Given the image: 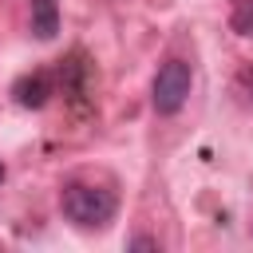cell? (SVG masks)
Segmentation results:
<instances>
[{
	"mask_svg": "<svg viewBox=\"0 0 253 253\" xmlns=\"http://www.w3.org/2000/svg\"><path fill=\"white\" fill-rule=\"evenodd\" d=\"M59 210L67 221H75L79 229H99L115 217V194L99 190V186H83V182H71L59 198Z\"/></svg>",
	"mask_w": 253,
	"mask_h": 253,
	"instance_id": "6da1fadb",
	"label": "cell"
},
{
	"mask_svg": "<svg viewBox=\"0 0 253 253\" xmlns=\"http://www.w3.org/2000/svg\"><path fill=\"white\" fill-rule=\"evenodd\" d=\"M59 91L71 99V103H83L87 91H91V63L83 51H71L63 63H59Z\"/></svg>",
	"mask_w": 253,
	"mask_h": 253,
	"instance_id": "3957f363",
	"label": "cell"
},
{
	"mask_svg": "<svg viewBox=\"0 0 253 253\" xmlns=\"http://www.w3.org/2000/svg\"><path fill=\"white\" fill-rule=\"evenodd\" d=\"M130 249H158V245H154L150 237H134V241H130Z\"/></svg>",
	"mask_w": 253,
	"mask_h": 253,
	"instance_id": "52a82bcc",
	"label": "cell"
},
{
	"mask_svg": "<svg viewBox=\"0 0 253 253\" xmlns=\"http://www.w3.org/2000/svg\"><path fill=\"white\" fill-rule=\"evenodd\" d=\"M190 87H194V71H190L186 59L162 63L158 75H154V95H150L154 111L158 115H178L186 107V99H190Z\"/></svg>",
	"mask_w": 253,
	"mask_h": 253,
	"instance_id": "7a4b0ae2",
	"label": "cell"
},
{
	"mask_svg": "<svg viewBox=\"0 0 253 253\" xmlns=\"http://www.w3.org/2000/svg\"><path fill=\"white\" fill-rule=\"evenodd\" d=\"M32 32L40 40H51L59 32V4L55 0H32Z\"/></svg>",
	"mask_w": 253,
	"mask_h": 253,
	"instance_id": "5b68a950",
	"label": "cell"
},
{
	"mask_svg": "<svg viewBox=\"0 0 253 253\" xmlns=\"http://www.w3.org/2000/svg\"><path fill=\"white\" fill-rule=\"evenodd\" d=\"M229 24H233V32H237V36H253V0H245V4L233 12V20H229Z\"/></svg>",
	"mask_w": 253,
	"mask_h": 253,
	"instance_id": "8992f818",
	"label": "cell"
},
{
	"mask_svg": "<svg viewBox=\"0 0 253 253\" xmlns=\"http://www.w3.org/2000/svg\"><path fill=\"white\" fill-rule=\"evenodd\" d=\"M0 182H4V166H0Z\"/></svg>",
	"mask_w": 253,
	"mask_h": 253,
	"instance_id": "ba28073f",
	"label": "cell"
},
{
	"mask_svg": "<svg viewBox=\"0 0 253 253\" xmlns=\"http://www.w3.org/2000/svg\"><path fill=\"white\" fill-rule=\"evenodd\" d=\"M12 95H16V103L20 107H43L47 103V95H51V79L43 75V71H36V75H20L16 83H12Z\"/></svg>",
	"mask_w": 253,
	"mask_h": 253,
	"instance_id": "277c9868",
	"label": "cell"
}]
</instances>
